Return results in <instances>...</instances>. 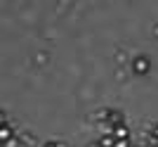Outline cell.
Wrapping results in <instances>:
<instances>
[{
    "label": "cell",
    "mask_w": 158,
    "mask_h": 147,
    "mask_svg": "<svg viewBox=\"0 0 158 147\" xmlns=\"http://www.w3.org/2000/svg\"><path fill=\"white\" fill-rule=\"evenodd\" d=\"M132 71L137 74V76L149 74V71H151V60H149L146 55H137V57H132Z\"/></svg>",
    "instance_id": "1"
},
{
    "label": "cell",
    "mask_w": 158,
    "mask_h": 147,
    "mask_svg": "<svg viewBox=\"0 0 158 147\" xmlns=\"http://www.w3.org/2000/svg\"><path fill=\"white\" fill-rule=\"evenodd\" d=\"M0 140H2V145L14 140V131H12V126L7 123V119H2V123H0Z\"/></svg>",
    "instance_id": "2"
},
{
    "label": "cell",
    "mask_w": 158,
    "mask_h": 147,
    "mask_svg": "<svg viewBox=\"0 0 158 147\" xmlns=\"http://www.w3.org/2000/svg\"><path fill=\"white\" fill-rule=\"evenodd\" d=\"M113 135H116V140H132V131L127 123H123V126L113 128Z\"/></svg>",
    "instance_id": "3"
},
{
    "label": "cell",
    "mask_w": 158,
    "mask_h": 147,
    "mask_svg": "<svg viewBox=\"0 0 158 147\" xmlns=\"http://www.w3.org/2000/svg\"><path fill=\"white\" fill-rule=\"evenodd\" d=\"M99 142H102V147H116V135L113 133H102Z\"/></svg>",
    "instance_id": "4"
},
{
    "label": "cell",
    "mask_w": 158,
    "mask_h": 147,
    "mask_svg": "<svg viewBox=\"0 0 158 147\" xmlns=\"http://www.w3.org/2000/svg\"><path fill=\"white\" fill-rule=\"evenodd\" d=\"M111 114H113V109H99V112H97V121H99V123H109Z\"/></svg>",
    "instance_id": "5"
},
{
    "label": "cell",
    "mask_w": 158,
    "mask_h": 147,
    "mask_svg": "<svg viewBox=\"0 0 158 147\" xmlns=\"http://www.w3.org/2000/svg\"><path fill=\"white\" fill-rule=\"evenodd\" d=\"M149 138H151L153 142H158V123H151V128H149Z\"/></svg>",
    "instance_id": "6"
},
{
    "label": "cell",
    "mask_w": 158,
    "mask_h": 147,
    "mask_svg": "<svg viewBox=\"0 0 158 147\" xmlns=\"http://www.w3.org/2000/svg\"><path fill=\"white\" fill-rule=\"evenodd\" d=\"M116 147H132V140H116Z\"/></svg>",
    "instance_id": "7"
},
{
    "label": "cell",
    "mask_w": 158,
    "mask_h": 147,
    "mask_svg": "<svg viewBox=\"0 0 158 147\" xmlns=\"http://www.w3.org/2000/svg\"><path fill=\"white\" fill-rule=\"evenodd\" d=\"M142 147H158V142H153L151 138H149V140H146V142H144V145H142Z\"/></svg>",
    "instance_id": "8"
},
{
    "label": "cell",
    "mask_w": 158,
    "mask_h": 147,
    "mask_svg": "<svg viewBox=\"0 0 158 147\" xmlns=\"http://www.w3.org/2000/svg\"><path fill=\"white\" fill-rule=\"evenodd\" d=\"M43 147H64V145H61V142H45Z\"/></svg>",
    "instance_id": "9"
},
{
    "label": "cell",
    "mask_w": 158,
    "mask_h": 147,
    "mask_svg": "<svg viewBox=\"0 0 158 147\" xmlns=\"http://www.w3.org/2000/svg\"><path fill=\"white\" fill-rule=\"evenodd\" d=\"M87 147H102V142H99V140H94V142H90Z\"/></svg>",
    "instance_id": "10"
},
{
    "label": "cell",
    "mask_w": 158,
    "mask_h": 147,
    "mask_svg": "<svg viewBox=\"0 0 158 147\" xmlns=\"http://www.w3.org/2000/svg\"><path fill=\"white\" fill-rule=\"evenodd\" d=\"M14 145H17V140H12V142H7L5 147H14Z\"/></svg>",
    "instance_id": "11"
}]
</instances>
